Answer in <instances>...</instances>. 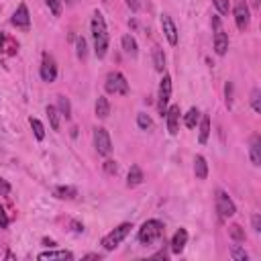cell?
Segmentation results:
<instances>
[{"label":"cell","mask_w":261,"mask_h":261,"mask_svg":"<svg viewBox=\"0 0 261 261\" xmlns=\"http://www.w3.org/2000/svg\"><path fill=\"white\" fill-rule=\"evenodd\" d=\"M90 31H92V41H94V53L98 59H104L108 53L110 37H108V27H106L104 14L100 10H94L92 20H90Z\"/></svg>","instance_id":"6da1fadb"},{"label":"cell","mask_w":261,"mask_h":261,"mask_svg":"<svg viewBox=\"0 0 261 261\" xmlns=\"http://www.w3.org/2000/svg\"><path fill=\"white\" fill-rule=\"evenodd\" d=\"M163 234H165V224L161 220H157V218H149V220H145L141 224V228L137 232V239H139V243L149 247V245L161 241Z\"/></svg>","instance_id":"7a4b0ae2"},{"label":"cell","mask_w":261,"mask_h":261,"mask_svg":"<svg viewBox=\"0 0 261 261\" xmlns=\"http://www.w3.org/2000/svg\"><path fill=\"white\" fill-rule=\"evenodd\" d=\"M130 228H133V224L130 222H122V224H118L116 228H112L104 239H102V247L106 249V251H114L126 237H128V232H130Z\"/></svg>","instance_id":"3957f363"},{"label":"cell","mask_w":261,"mask_h":261,"mask_svg":"<svg viewBox=\"0 0 261 261\" xmlns=\"http://www.w3.org/2000/svg\"><path fill=\"white\" fill-rule=\"evenodd\" d=\"M104 90L114 96H126L128 94V82L120 71H110L104 80Z\"/></svg>","instance_id":"277c9868"},{"label":"cell","mask_w":261,"mask_h":261,"mask_svg":"<svg viewBox=\"0 0 261 261\" xmlns=\"http://www.w3.org/2000/svg\"><path fill=\"white\" fill-rule=\"evenodd\" d=\"M214 202H216V212H218L220 218H230V216H234V212H237L234 202L230 200V196H228L224 190H216Z\"/></svg>","instance_id":"5b68a950"},{"label":"cell","mask_w":261,"mask_h":261,"mask_svg":"<svg viewBox=\"0 0 261 261\" xmlns=\"http://www.w3.org/2000/svg\"><path fill=\"white\" fill-rule=\"evenodd\" d=\"M169 98H171V77L167 73H163L161 84H159V94H157V110H159L161 116H165Z\"/></svg>","instance_id":"8992f818"},{"label":"cell","mask_w":261,"mask_h":261,"mask_svg":"<svg viewBox=\"0 0 261 261\" xmlns=\"http://www.w3.org/2000/svg\"><path fill=\"white\" fill-rule=\"evenodd\" d=\"M94 147L98 151V155H110L112 151V141H110V135L104 126H96L94 128Z\"/></svg>","instance_id":"52a82bcc"},{"label":"cell","mask_w":261,"mask_h":261,"mask_svg":"<svg viewBox=\"0 0 261 261\" xmlns=\"http://www.w3.org/2000/svg\"><path fill=\"white\" fill-rule=\"evenodd\" d=\"M232 14H234V24H237V29H239L241 33H245V31L249 29V24H251V12H249L247 2H245V0H239V2L234 4Z\"/></svg>","instance_id":"ba28073f"},{"label":"cell","mask_w":261,"mask_h":261,"mask_svg":"<svg viewBox=\"0 0 261 261\" xmlns=\"http://www.w3.org/2000/svg\"><path fill=\"white\" fill-rule=\"evenodd\" d=\"M39 73H41V80L47 82V84L57 80V63H55V59L49 53H43V61H41Z\"/></svg>","instance_id":"9c48e42d"},{"label":"cell","mask_w":261,"mask_h":261,"mask_svg":"<svg viewBox=\"0 0 261 261\" xmlns=\"http://www.w3.org/2000/svg\"><path fill=\"white\" fill-rule=\"evenodd\" d=\"M10 22L16 27V29H22V31H29L31 29V14H29V8L24 2H20L16 6V10L12 12L10 16Z\"/></svg>","instance_id":"30bf717a"},{"label":"cell","mask_w":261,"mask_h":261,"mask_svg":"<svg viewBox=\"0 0 261 261\" xmlns=\"http://www.w3.org/2000/svg\"><path fill=\"white\" fill-rule=\"evenodd\" d=\"M179 116H181V112H179V106L177 104L167 106V110H165V122H167V130H169L171 137H175L177 130H179Z\"/></svg>","instance_id":"8fae6325"},{"label":"cell","mask_w":261,"mask_h":261,"mask_svg":"<svg viewBox=\"0 0 261 261\" xmlns=\"http://www.w3.org/2000/svg\"><path fill=\"white\" fill-rule=\"evenodd\" d=\"M161 29H163V35H165L167 43L177 45V29H175V22L171 20L169 14H161Z\"/></svg>","instance_id":"7c38bea8"},{"label":"cell","mask_w":261,"mask_h":261,"mask_svg":"<svg viewBox=\"0 0 261 261\" xmlns=\"http://www.w3.org/2000/svg\"><path fill=\"white\" fill-rule=\"evenodd\" d=\"M186 243H188V230H186V228L175 230V234L171 237V243H169L171 253H173V255H179V253L186 249Z\"/></svg>","instance_id":"4fadbf2b"},{"label":"cell","mask_w":261,"mask_h":261,"mask_svg":"<svg viewBox=\"0 0 261 261\" xmlns=\"http://www.w3.org/2000/svg\"><path fill=\"white\" fill-rule=\"evenodd\" d=\"M214 51L220 57L226 55V51H228V35L222 29H216L214 31Z\"/></svg>","instance_id":"5bb4252c"},{"label":"cell","mask_w":261,"mask_h":261,"mask_svg":"<svg viewBox=\"0 0 261 261\" xmlns=\"http://www.w3.org/2000/svg\"><path fill=\"white\" fill-rule=\"evenodd\" d=\"M249 157H251V163H253L255 167L261 165V137H259V135H253V137H251Z\"/></svg>","instance_id":"9a60e30c"},{"label":"cell","mask_w":261,"mask_h":261,"mask_svg":"<svg viewBox=\"0 0 261 261\" xmlns=\"http://www.w3.org/2000/svg\"><path fill=\"white\" fill-rule=\"evenodd\" d=\"M143 179H145L143 169H141L139 165H130L128 175H126V188H137V186L143 184Z\"/></svg>","instance_id":"2e32d148"},{"label":"cell","mask_w":261,"mask_h":261,"mask_svg":"<svg viewBox=\"0 0 261 261\" xmlns=\"http://www.w3.org/2000/svg\"><path fill=\"white\" fill-rule=\"evenodd\" d=\"M194 173L198 179H206L208 177V163L204 155H196L194 157Z\"/></svg>","instance_id":"e0dca14e"},{"label":"cell","mask_w":261,"mask_h":261,"mask_svg":"<svg viewBox=\"0 0 261 261\" xmlns=\"http://www.w3.org/2000/svg\"><path fill=\"white\" fill-rule=\"evenodd\" d=\"M120 43H122V49H124V53L128 57H137L139 55V45H137V41H135L133 35H124L120 39Z\"/></svg>","instance_id":"ac0fdd59"},{"label":"cell","mask_w":261,"mask_h":261,"mask_svg":"<svg viewBox=\"0 0 261 261\" xmlns=\"http://www.w3.org/2000/svg\"><path fill=\"white\" fill-rule=\"evenodd\" d=\"M94 110H96V116L98 118H108V114H110V102H108V98L106 96H98Z\"/></svg>","instance_id":"d6986e66"},{"label":"cell","mask_w":261,"mask_h":261,"mask_svg":"<svg viewBox=\"0 0 261 261\" xmlns=\"http://www.w3.org/2000/svg\"><path fill=\"white\" fill-rule=\"evenodd\" d=\"M208 137H210V116L204 114L200 118V128H198V141H200V145H204L208 141Z\"/></svg>","instance_id":"ffe728a7"},{"label":"cell","mask_w":261,"mask_h":261,"mask_svg":"<svg viewBox=\"0 0 261 261\" xmlns=\"http://www.w3.org/2000/svg\"><path fill=\"white\" fill-rule=\"evenodd\" d=\"M45 112H47V118L51 122V128L53 130H59V126H61V114H59L57 106H47Z\"/></svg>","instance_id":"44dd1931"},{"label":"cell","mask_w":261,"mask_h":261,"mask_svg":"<svg viewBox=\"0 0 261 261\" xmlns=\"http://www.w3.org/2000/svg\"><path fill=\"white\" fill-rule=\"evenodd\" d=\"M198 122H200V110H198L196 106H192V108L184 114V124H186L188 128H196Z\"/></svg>","instance_id":"7402d4cb"},{"label":"cell","mask_w":261,"mask_h":261,"mask_svg":"<svg viewBox=\"0 0 261 261\" xmlns=\"http://www.w3.org/2000/svg\"><path fill=\"white\" fill-rule=\"evenodd\" d=\"M39 259H73V253L71 251H43L39 253Z\"/></svg>","instance_id":"603a6c76"},{"label":"cell","mask_w":261,"mask_h":261,"mask_svg":"<svg viewBox=\"0 0 261 261\" xmlns=\"http://www.w3.org/2000/svg\"><path fill=\"white\" fill-rule=\"evenodd\" d=\"M55 196L61 200H73L77 196V190L73 186H57L55 188Z\"/></svg>","instance_id":"cb8c5ba5"},{"label":"cell","mask_w":261,"mask_h":261,"mask_svg":"<svg viewBox=\"0 0 261 261\" xmlns=\"http://www.w3.org/2000/svg\"><path fill=\"white\" fill-rule=\"evenodd\" d=\"M228 237H230L234 243H243V241L247 239L245 228H243L241 224H230V226H228Z\"/></svg>","instance_id":"d4e9b609"},{"label":"cell","mask_w":261,"mask_h":261,"mask_svg":"<svg viewBox=\"0 0 261 261\" xmlns=\"http://www.w3.org/2000/svg\"><path fill=\"white\" fill-rule=\"evenodd\" d=\"M29 124H31V128H33V133H35V139L37 141H43L45 139V126H43V122L39 120V118H29Z\"/></svg>","instance_id":"484cf974"},{"label":"cell","mask_w":261,"mask_h":261,"mask_svg":"<svg viewBox=\"0 0 261 261\" xmlns=\"http://www.w3.org/2000/svg\"><path fill=\"white\" fill-rule=\"evenodd\" d=\"M57 110H59V114L65 116V118L71 116V104H69V100H67L65 96H57Z\"/></svg>","instance_id":"4316f807"},{"label":"cell","mask_w":261,"mask_h":261,"mask_svg":"<svg viewBox=\"0 0 261 261\" xmlns=\"http://www.w3.org/2000/svg\"><path fill=\"white\" fill-rule=\"evenodd\" d=\"M153 65H155L157 71L163 73V69H165V55H163V51H161L159 47L153 49Z\"/></svg>","instance_id":"83f0119b"},{"label":"cell","mask_w":261,"mask_h":261,"mask_svg":"<svg viewBox=\"0 0 261 261\" xmlns=\"http://www.w3.org/2000/svg\"><path fill=\"white\" fill-rule=\"evenodd\" d=\"M75 55H77V59H86L88 57V45H86V39L84 37H77L75 39Z\"/></svg>","instance_id":"f1b7e54d"},{"label":"cell","mask_w":261,"mask_h":261,"mask_svg":"<svg viewBox=\"0 0 261 261\" xmlns=\"http://www.w3.org/2000/svg\"><path fill=\"white\" fill-rule=\"evenodd\" d=\"M230 257H232L234 261H247V259H249L247 251H245L241 245H232V247H230Z\"/></svg>","instance_id":"f546056e"},{"label":"cell","mask_w":261,"mask_h":261,"mask_svg":"<svg viewBox=\"0 0 261 261\" xmlns=\"http://www.w3.org/2000/svg\"><path fill=\"white\" fill-rule=\"evenodd\" d=\"M137 124H139V128L147 130V128L153 126V120H151V116H149L147 112H139V114H137Z\"/></svg>","instance_id":"4dcf8cb0"},{"label":"cell","mask_w":261,"mask_h":261,"mask_svg":"<svg viewBox=\"0 0 261 261\" xmlns=\"http://www.w3.org/2000/svg\"><path fill=\"white\" fill-rule=\"evenodd\" d=\"M251 108L255 112H261V90L259 88H253L251 92Z\"/></svg>","instance_id":"1f68e13d"},{"label":"cell","mask_w":261,"mask_h":261,"mask_svg":"<svg viewBox=\"0 0 261 261\" xmlns=\"http://www.w3.org/2000/svg\"><path fill=\"white\" fill-rule=\"evenodd\" d=\"M47 8L51 10L53 16H59L61 14V8H63V0H45Z\"/></svg>","instance_id":"d6a6232c"},{"label":"cell","mask_w":261,"mask_h":261,"mask_svg":"<svg viewBox=\"0 0 261 261\" xmlns=\"http://www.w3.org/2000/svg\"><path fill=\"white\" fill-rule=\"evenodd\" d=\"M212 2H214V6H216L218 14H228V10H230L228 0H212Z\"/></svg>","instance_id":"836d02e7"},{"label":"cell","mask_w":261,"mask_h":261,"mask_svg":"<svg viewBox=\"0 0 261 261\" xmlns=\"http://www.w3.org/2000/svg\"><path fill=\"white\" fill-rule=\"evenodd\" d=\"M104 171H106L108 175H116V171H118V163L112 161V159H106V161H104Z\"/></svg>","instance_id":"e575fe53"},{"label":"cell","mask_w":261,"mask_h":261,"mask_svg":"<svg viewBox=\"0 0 261 261\" xmlns=\"http://www.w3.org/2000/svg\"><path fill=\"white\" fill-rule=\"evenodd\" d=\"M224 96H226V106L232 108V84L230 82L224 86Z\"/></svg>","instance_id":"d590c367"},{"label":"cell","mask_w":261,"mask_h":261,"mask_svg":"<svg viewBox=\"0 0 261 261\" xmlns=\"http://www.w3.org/2000/svg\"><path fill=\"white\" fill-rule=\"evenodd\" d=\"M8 224H10V218H8L6 210H4V206L0 204V226H2V228H8Z\"/></svg>","instance_id":"8d00e7d4"},{"label":"cell","mask_w":261,"mask_h":261,"mask_svg":"<svg viewBox=\"0 0 261 261\" xmlns=\"http://www.w3.org/2000/svg\"><path fill=\"white\" fill-rule=\"evenodd\" d=\"M8 194H10V184L0 177V196H8Z\"/></svg>","instance_id":"74e56055"},{"label":"cell","mask_w":261,"mask_h":261,"mask_svg":"<svg viewBox=\"0 0 261 261\" xmlns=\"http://www.w3.org/2000/svg\"><path fill=\"white\" fill-rule=\"evenodd\" d=\"M253 230H255V232L261 230V216H259V214H253Z\"/></svg>","instance_id":"f35d334b"},{"label":"cell","mask_w":261,"mask_h":261,"mask_svg":"<svg viewBox=\"0 0 261 261\" xmlns=\"http://www.w3.org/2000/svg\"><path fill=\"white\" fill-rule=\"evenodd\" d=\"M153 259H169V253H167L165 249H161V251H157V253L153 255Z\"/></svg>","instance_id":"ab89813d"},{"label":"cell","mask_w":261,"mask_h":261,"mask_svg":"<svg viewBox=\"0 0 261 261\" xmlns=\"http://www.w3.org/2000/svg\"><path fill=\"white\" fill-rule=\"evenodd\" d=\"M139 2H141V0H126V6L135 12V10H139Z\"/></svg>","instance_id":"60d3db41"},{"label":"cell","mask_w":261,"mask_h":261,"mask_svg":"<svg viewBox=\"0 0 261 261\" xmlns=\"http://www.w3.org/2000/svg\"><path fill=\"white\" fill-rule=\"evenodd\" d=\"M212 29H214V31H216V29H220V18H218L216 14L212 16Z\"/></svg>","instance_id":"b9f144b4"},{"label":"cell","mask_w":261,"mask_h":261,"mask_svg":"<svg viewBox=\"0 0 261 261\" xmlns=\"http://www.w3.org/2000/svg\"><path fill=\"white\" fill-rule=\"evenodd\" d=\"M71 226H73L75 232H82L84 230V224H80V222H71Z\"/></svg>","instance_id":"7bdbcfd3"},{"label":"cell","mask_w":261,"mask_h":261,"mask_svg":"<svg viewBox=\"0 0 261 261\" xmlns=\"http://www.w3.org/2000/svg\"><path fill=\"white\" fill-rule=\"evenodd\" d=\"M82 259H98V261H100V255H98V253H88V255H84Z\"/></svg>","instance_id":"ee69618b"},{"label":"cell","mask_w":261,"mask_h":261,"mask_svg":"<svg viewBox=\"0 0 261 261\" xmlns=\"http://www.w3.org/2000/svg\"><path fill=\"white\" fill-rule=\"evenodd\" d=\"M43 245H47V247H55V241H53V239H43Z\"/></svg>","instance_id":"f6af8a7d"},{"label":"cell","mask_w":261,"mask_h":261,"mask_svg":"<svg viewBox=\"0 0 261 261\" xmlns=\"http://www.w3.org/2000/svg\"><path fill=\"white\" fill-rule=\"evenodd\" d=\"M4 43H6V35L0 33V49H4Z\"/></svg>","instance_id":"bcb514c9"},{"label":"cell","mask_w":261,"mask_h":261,"mask_svg":"<svg viewBox=\"0 0 261 261\" xmlns=\"http://www.w3.org/2000/svg\"><path fill=\"white\" fill-rule=\"evenodd\" d=\"M65 2H73V0H65Z\"/></svg>","instance_id":"7dc6e473"},{"label":"cell","mask_w":261,"mask_h":261,"mask_svg":"<svg viewBox=\"0 0 261 261\" xmlns=\"http://www.w3.org/2000/svg\"><path fill=\"white\" fill-rule=\"evenodd\" d=\"M102 2H108V0H102Z\"/></svg>","instance_id":"c3c4849f"}]
</instances>
